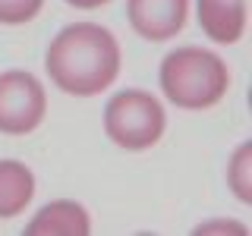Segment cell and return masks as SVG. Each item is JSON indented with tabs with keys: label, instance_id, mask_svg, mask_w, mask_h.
Wrapping results in <instances>:
<instances>
[{
	"label": "cell",
	"instance_id": "cell-4",
	"mask_svg": "<svg viewBox=\"0 0 252 236\" xmlns=\"http://www.w3.org/2000/svg\"><path fill=\"white\" fill-rule=\"evenodd\" d=\"M44 114H47V94L35 76L22 73V69L0 73V132L29 136L41 126Z\"/></svg>",
	"mask_w": 252,
	"mask_h": 236
},
{
	"label": "cell",
	"instance_id": "cell-3",
	"mask_svg": "<svg viewBox=\"0 0 252 236\" xmlns=\"http://www.w3.org/2000/svg\"><path fill=\"white\" fill-rule=\"evenodd\" d=\"M167 117L155 94L129 88L107 101L104 107V132L114 145L126 151H145L161 142Z\"/></svg>",
	"mask_w": 252,
	"mask_h": 236
},
{
	"label": "cell",
	"instance_id": "cell-2",
	"mask_svg": "<svg viewBox=\"0 0 252 236\" xmlns=\"http://www.w3.org/2000/svg\"><path fill=\"white\" fill-rule=\"evenodd\" d=\"M230 88V69L215 51L177 47L161 60V91L183 110H208L224 101Z\"/></svg>",
	"mask_w": 252,
	"mask_h": 236
},
{
	"label": "cell",
	"instance_id": "cell-1",
	"mask_svg": "<svg viewBox=\"0 0 252 236\" xmlns=\"http://www.w3.org/2000/svg\"><path fill=\"white\" fill-rule=\"evenodd\" d=\"M51 82L76 98H92L120 76V44L98 22H73L51 41L44 54Z\"/></svg>",
	"mask_w": 252,
	"mask_h": 236
},
{
	"label": "cell",
	"instance_id": "cell-8",
	"mask_svg": "<svg viewBox=\"0 0 252 236\" xmlns=\"http://www.w3.org/2000/svg\"><path fill=\"white\" fill-rule=\"evenodd\" d=\"M35 195V177L19 161H0V220L19 217Z\"/></svg>",
	"mask_w": 252,
	"mask_h": 236
},
{
	"label": "cell",
	"instance_id": "cell-7",
	"mask_svg": "<svg viewBox=\"0 0 252 236\" xmlns=\"http://www.w3.org/2000/svg\"><path fill=\"white\" fill-rule=\"evenodd\" d=\"M202 31L218 44H236L246 31V0H195Z\"/></svg>",
	"mask_w": 252,
	"mask_h": 236
},
{
	"label": "cell",
	"instance_id": "cell-10",
	"mask_svg": "<svg viewBox=\"0 0 252 236\" xmlns=\"http://www.w3.org/2000/svg\"><path fill=\"white\" fill-rule=\"evenodd\" d=\"M44 0H0V22L3 26H26L41 13Z\"/></svg>",
	"mask_w": 252,
	"mask_h": 236
},
{
	"label": "cell",
	"instance_id": "cell-11",
	"mask_svg": "<svg viewBox=\"0 0 252 236\" xmlns=\"http://www.w3.org/2000/svg\"><path fill=\"white\" fill-rule=\"evenodd\" d=\"M69 6H79V10H94V6L107 3V0H66Z\"/></svg>",
	"mask_w": 252,
	"mask_h": 236
},
{
	"label": "cell",
	"instance_id": "cell-5",
	"mask_svg": "<svg viewBox=\"0 0 252 236\" xmlns=\"http://www.w3.org/2000/svg\"><path fill=\"white\" fill-rule=\"evenodd\" d=\"M126 13L145 41H170L186 26L189 0H126Z\"/></svg>",
	"mask_w": 252,
	"mask_h": 236
},
{
	"label": "cell",
	"instance_id": "cell-12",
	"mask_svg": "<svg viewBox=\"0 0 252 236\" xmlns=\"http://www.w3.org/2000/svg\"><path fill=\"white\" fill-rule=\"evenodd\" d=\"M205 230H224V224H211V227H199V233ZM227 230H233V233H246V230H240V227H227Z\"/></svg>",
	"mask_w": 252,
	"mask_h": 236
},
{
	"label": "cell",
	"instance_id": "cell-9",
	"mask_svg": "<svg viewBox=\"0 0 252 236\" xmlns=\"http://www.w3.org/2000/svg\"><path fill=\"white\" fill-rule=\"evenodd\" d=\"M227 183L236 192V199L243 205H252V145L243 142L230 157V167H227Z\"/></svg>",
	"mask_w": 252,
	"mask_h": 236
},
{
	"label": "cell",
	"instance_id": "cell-6",
	"mask_svg": "<svg viewBox=\"0 0 252 236\" xmlns=\"http://www.w3.org/2000/svg\"><path fill=\"white\" fill-rule=\"evenodd\" d=\"M26 233L29 236H89L92 217L79 202L60 199V202L44 205L26 224Z\"/></svg>",
	"mask_w": 252,
	"mask_h": 236
}]
</instances>
